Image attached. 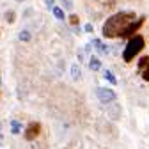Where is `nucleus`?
Listing matches in <instances>:
<instances>
[{
    "instance_id": "423d86ee",
    "label": "nucleus",
    "mask_w": 149,
    "mask_h": 149,
    "mask_svg": "<svg viewBox=\"0 0 149 149\" xmlns=\"http://www.w3.org/2000/svg\"><path fill=\"white\" fill-rule=\"evenodd\" d=\"M92 45H94V48H96L101 55H108V53H110V48H108L105 43H101L100 39H92Z\"/></svg>"
},
{
    "instance_id": "f257e3e1",
    "label": "nucleus",
    "mask_w": 149,
    "mask_h": 149,
    "mask_svg": "<svg viewBox=\"0 0 149 149\" xmlns=\"http://www.w3.org/2000/svg\"><path fill=\"white\" fill-rule=\"evenodd\" d=\"M135 18L137 16L132 11H123V13H117L114 16H110L105 22V25H103V36L108 37V39H112V37H119L130 23L135 22Z\"/></svg>"
},
{
    "instance_id": "f8f14e48",
    "label": "nucleus",
    "mask_w": 149,
    "mask_h": 149,
    "mask_svg": "<svg viewBox=\"0 0 149 149\" xmlns=\"http://www.w3.org/2000/svg\"><path fill=\"white\" fill-rule=\"evenodd\" d=\"M20 41H30V34L27 32V30H23V32H20Z\"/></svg>"
},
{
    "instance_id": "5701e85b",
    "label": "nucleus",
    "mask_w": 149,
    "mask_h": 149,
    "mask_svg": "<svg viewBox=\"0 0 149 149\" xmlns=\"http://www.w3.org/2000/svg\"><path fill=\"white\" fill-rule=\"evenodd\" d=\"M18 2H23V0H18Z\"/></svg>"
},
{
    "instance_id": "dca6fc26",
    "label": "nucleus",
    "mask_w": 149,
    "mask_h": 149,
    "mask_svg": "<svg viewBox=\"0 0 149 149\" xmlns=\"http://www.w3.org/2000/svg\"><path fill=\"white\" fill-rule=\"evenodd\" d=\"M69 22H71L73 25H77V23H78V16H77V14H71V16H69Z\"/></svg>"
},
{
    "instance_id": "1a4fd4ad",
    "label": "nucleus",
    "mask_w": 149,
    "mask_h": 149,
    "mask_svg": "<svg viewBox=\"0 0 149 149\" xmlns=\"http://www.w3.org/2000/svg\"><path fill=\"white\" fill-rule=\"evenodd\" d=\"M71 77H73V80H80V78H82L80 66H77V64H73V66H71Z\"/></svg>"
},
{
    "instance_id": "b1692460",
    "label": "nucleus",
    "mask_w": 149,
    "mask_h": 149,
    "mask_svg": "<svg viewBox=\"0 0 149 149\" xmlns=\"http://www.w3.org/2000/svg\"><path fill=\"white\" fill-rule=\"evenodd\" d=\"M0 85H2V80H0Z\"/></svg>"
},
{
    "instance_id": "f03ea898",
    "label": "nucleus",
    "mask_w": 149,
    "mask_h": 149,
    "mask_svg": "<svg viewBox=\"0 0 149 149\" xmlns=\"http://www.w3.org/2000/svg\"><path fill=\"white\" fill-rule=\"evenodd\" d=\"M142 48H144V37L142 36H133L132 39L128 41V45L123 52V59L126 62H132L135 59V55L142 52Z\"/></svg>"
},
{
    "instance_id": "4468645a",
    "label": "nucleus",
    "mask_w": 149,
    "mask_h": 149,
    "mask_svg": "<svg viewBox=\"0 0 149 149\" xmlns=\"http://www.w3.org/2000/svg\"><path fill=\"white\" fill-rule=\"evenodd\" d=\"M142 77H144V80H146V82H149V64L142 69Z\"/></svg>"
},
{
    "instance_id": "0eeeda50",
    "label": "nucleus",
    "mask_w": 149,
    "mask_h": 149,
    "mask_svg": "<svg viewBox=\"0 0 149 149\" xmlns=\"http://www.w3.org/2000/svg\"><path fill=\"white\" fill-rule=\"evenodd\" d=\"M22 130H23V126H22V123L20 121H11V133L13 135H20L22 133Z\"/></svg>"
},
{
    "instance_id": "4be33fe9",
    "label": "nucleus",
    "mask_w": 149,
    "mask_h": 149,
    "mask_svg": "<svg viewBox=\"0 0 149 149\" xmlns=\"http://www.w3.org/2000/svg\"><path fill=\"white\" fill-rule=\"evenodd\" d=\"M107 2H114V0H107Z\"/></svg>"
},
{
    "instance_id": "412c9836",
    "label": "nucleus",
    "mask_w": 149,
    "mask_h": 149,
    "mask_svg": "<svg viewBox=\"0 0 149 149\" xmlns=\"http://www.w3.org/2000/svg\"><path fill=\"white\" fill-rule=\"evenodd\" d=\"M0 133H2V124H0Z\"/></svg>"
},
{
    "instance_id": "ddd939ff",
    "label": "nucleus",
    "mask_w": 149,
    "mask_h": 149,
    "mask_svg": "<svg viewBox=\"0 0 149 149\" xmlns=\"http://www.w3.org/2000/svg\"><path fill=\"white\" fill-rule=\"evenodd\" d=\"M147 64H149V57H142V59H140V62H139V69L142 71Z\"/></svg>"
},
{
    "instance_id": "2eb2a0df",
    "label": "nucleus",
    "mask_w": 149,
    "mask_h": 149,
    "mask_svg": "<svg viewBox=\"0 0 149 149\" xmlns=\"http://www.w3.org/2000/svg\"><path fill=\"white\" fill-rule=\"evenodd\" d=\"M6 20H7L9 23H13V22H14V13H13V11H9V13H6Z\"/></svg>"
},
{
    "instance_id": "aec40b11",
    "label": "nucleus",
    "mask_w": 149,
    "mask_h": 149,
    "mask_svg": "<svg viewBox=\"0 0 149 149\" xmlns=\"http://www.w3.org/2000/svg\"><path fill=\"white\" fill-rule=\"evenodd\" d=\"M4 144V137H2V133H0V146Z\"/></svg>"
},
{
    "instance_id": "a211bd4d",
    "label": "nucleus",
    "mask_w": 149,
    "mask_h": 149,
    "mask_svg": "<svg viewBox=\"0 0 149 149\" xmlns=\"http://www.w3.org/2000/svg\"><path fill=\"white\" fill-rule=\"evenodd\" d=\"M85 32H92V25H91V23L85 25Z\"/></svg>"
},
{
    "instance_id": "9d476101",
    "label": "nucleus",
    "mask_w": 149,
    "mask_h": 149,
    "mask_svg": "<svg viewBox=\"0 0 149 149\" xmlns=\"http://www.w3.org/2000/svg\"><path fill=\"white\" fill-rule=\"evenodd\" d=\"M103 77H105V80H107V82H110L112 85H116V84H117L116 77H114V74H112V71H108V69H107V71H103Z\"/></svg>"
},
{
    "instance_id": "7ed1b4c3",
    "label": "nucleus",
    "mask_w": 149,
    "mask_h": 149,
    "mask_svg": "<svg viewBox=\"0 0 149 149\" xmlns=\"http://www.w3.org/2000/svg\"><path fill=\"white\" fill-rule=\"evenodd\" d=\"M96 96H98V100H100L101 103H114V101L117 100L116 92L112 91V89H98V91H96Z\"/></svg>"
},
{
    "instance_id": "f3484780",
    "label": "nucleus",
    "mask_w": 149,
    "mask_h": 149,
    "mask_svg": "<svg viewBox=\"0 0 149 149\" xmlns=\"http://www.w3.org/2000/svg\"><path fill=\"white\" fill-rule=\"evenodd\" d=\"M64 7H66V9H71V7H73V4H71V0H66V2H64Z\"/></svg>"
},
{
    "instance_id": "9b49d317",
    "label": "nucleus",
    "mask_w": 149,
    "mask_h": 149,
    "mask_svg": "<svg viewBox=\"0 0 149 149\" xmlns=\"http://www.w3.org/2000/svg\"><path fill=\"white\" fill-rule=\"evenodd\" d=\"M52 9H53V14H55L57 20H64V11L61 7H52Z\"/></svg>"
},
{
    "instance_id": "6e6552de",
    "label": "nucleus",
    "mask_w": 149,
    "mask_h": 149,
    "mask_svg": "<svg viewBox=\"0 0 149 149\" xmlns=\"http://www.w3.org/2000/svg\"><path fill=\"white\" fill-rule=\"evenodd\" d=\"M89 68H91L92 71H100V69H101V62H100V59H98V57H91V61H89Z\"/></svg>"
},
{
    "instance_id": "39448f33",
    "label": "nucleus",
    "mask_w": 149,
    "mask_h": 149,
    "mask_svg": "<svg viewBox=\"0 0 149 149\" xmlns=\"http://www.w3.org/2000/svg\"><path fill=\"white\" fill-rule=\"evenodd\" d=\"M39 132H41V124L39 123H30L29 128L25 130V139L27 140H34L37 135H39Z\"/></svg>"
},
{
    "instance_id": "6ab92c4d",
    "label": "nucleus",
    "mask_w": 149,
    "mask_h": 149,
    "mask_svg": "<svg viewBox=\"0 0 149 149\" xmlns=\"http://www.w3.org/2000/svg\"><path fill=\"white\" fill-rule=\"evenodd\" d=\"M45 4H46L48 7H53V0H45Z\"/></svg>"
},
{
    "instance_id": "20e7f679",
    "label": "nucleus",
    "mask_w": 149,
    "mask_h": 149,
    "mask_svg": "<svg viewBox=\"0 0 149 149\" xmlns=\"http://www.w3.org/2000/svg\"><path fill=\"white\" fill-rule=\"evenodd\" d=\"M144 25V18H139V20H135V22H132L126 29H124V32L121 34V37H130V36H133L140 27Z\"/></svg>"
}]
</instances>
